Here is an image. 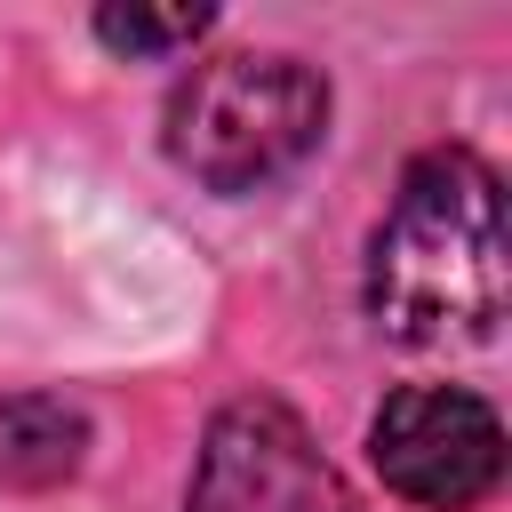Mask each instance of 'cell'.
<instances>
[{
    "mask_svg": "<svg viewBox=\"0 0 512 512\" xmlns=\"http://www.w3.org/2000/svg\"><path fill=\"white\" fill-rule=\"evenodd\" d=\"M208 8H96V40L120 56H176L208 32Z\"/></svg>",
    "mask_w": 512,
    "mask_h": 512,
    "instance_id": "8992f818",
    "label": "cell"
},
{
    "mask_svg": "<svg viewBox=\"0 0 512 512\" xmlns=\"http://www.w3.org/2000/svg\"><path fill=\"white\" fill-rule=\"evenodd\" d=\"M504 288H512V240L496 168L464 144L416 152L368 240V320L392 344L456 352L496 336Z\"/></svg>",
    "mask_w": 512,
    "mask_h": 512,
    "instance_id": "6da1fadb",
    "label": "cell"
},
{
    "mask_svg": "<svg viewBox=\"0 0 512 512\" xmlns=\"http://www.w3.org/2000/svg\"><path fill=\"white\" fill-rule=\"evenodd\" d=\"M184 512H360V504H352L344 472L312 448L296 408L256 392V400L216 408Z\"/></svg>",
    "mask_w": 512,
    "mask_h": 512,
    "instance_id": "277c9868",
    "label": "cell"
},
{
    "mask_svg": "<svg viewBox=\"0 0 512 512\" xmlns=\"http://www.w3.org/2000/svg\"><path fill=\"white\" fill-rule=\"evenodd\" d=\"M88 456V416L56 392L0 400V488H56Z\"/></svg>",
    "mask_w": 512,
    "mask_h": 512,
    "instance_id": "5b68a950",
    "label": "cell"
},
{
    "mask_svg": "<svg viewBox=\"0 0 512 512\" xmlns=\"http://www.w3.org/2000/svg\"><path fill=\"white\" fill-rule=\"evenodd\" d=\"M328 128V80L296 56H208L168 96V160L208 192L280 184Z\"/></svg>",
    "mask_w": 512,
    "mask_h": 512,
    "instance_id": "7a4b0ae2",
    "label": "cell"
},
{
    "mask_svg": "<svg viewBox=\"0 0 512 512\" xmlns=\"http://www.w3.org/2000/svg\"><path fill=\"white\" fill-rule=\"evenodd\" d=\"M368 456L392 496H408L424 512H472L504 480V424L480 392L400 384L368 424Z\"/></svg>",
    "mask_w": 512,
    "mask_h": 512,
    "instance_id": "3957f363",
    "label": "cell"
}]
</instances>
